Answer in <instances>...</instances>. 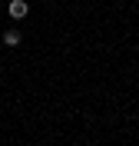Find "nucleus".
I'll use <instances>...</instances> for the list:
<instances>
[{
	"label": "nucleus",
	"mask_w": 139,
	"mask_h": 146,
	"mask_svg": "<svg viewBox=\"0 0 139 146\" xmlns=\"http://www.w3.org/2000/svg\"><path fill=\"white\" fill-rule=\"evenodd\" d=\"M7 13H10V17H13V20H20V17H27V13H30V7H27V0H10V3H7Z\"/></svg>",
	"instance_id": "obj_1"
},
{
	"label": "nucleus",
	"mask_w": 139,
	"mask_h": 146,
	"mask_svg": "<svg viewBox=\"0 0 139 146\" xmlns=\"http://www.w3.org/2000/svg\"><path fill=\"white\" fill-rule=\"evenodd\" d=\"M3 43H7V46H17L20 43V33H17V30H7V33H3Z\"/></svg>",
	"instance_id": "obj_2"
}]
</instances>
